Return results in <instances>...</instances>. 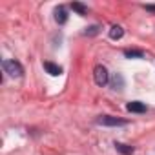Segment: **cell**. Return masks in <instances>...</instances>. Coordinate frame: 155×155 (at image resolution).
<instances>
[{"mask_svg": "<svg viewBox=\"0 0 155 155\" xmlns=\"http://www.w3.org/2000/svg\"><path fill=\"white\" fill-rule=\"evenodd\" d=\"M124 57H126V58H142L144 53H142L140 49H126V51H124Z\"/></svg>", "mask_w": 155, "mask_h": 155, "instance_id": "10", "label": "cell"}, {"mask_svg": "<svg viewBox=\"0 0 155 155\" xmlns=\"http://www.w3.org/2000/svg\"><path fill=\"white\" fill-rule=\"evenodd\" d=\"M115 150L120 151V153H124V155H131L135 151L133 146H128V144H122V142H115Z\"/></svg>", "mask_w": 155, "mask_h": 155, "instance_id": "9", "label": "cell"}, {"mask_svg": "<svg viewBox=\"0 0 155 155\" xmlns=\"http://www.w3.org/2000/svg\"><path fill=\"white\" fill-rule=\"evenodd\" d=\"M122 37H124V29H122L120 26L115 24V26L110 28V38H113V40H120Z\"/></svg>", "mask_w": 155, "mask_h": 155, "instance_id": "8", "label": "cell"}, {"mask_svg": "<svg viewBox=\"0 0 155 155\" xmlns=\"http://www.w3.org/2000/svg\"><path fill=\"white\" fill-rule=\"evenodd\" d=\"M126 110H128V111H131V113H144L148 108H146V104H144V102L133 101V102H128V104H126Z\"/></svg>", "mask_w": 155, "mask_h": 155, "instance_id": "4", "label": "cell"}, {"mask_svg": "<svg viewBox=\"0 0 155 155\" xmlns=\"http://www.w3.org/2000/svg\"><path fill=\"white\" fill-rule=\"evenodd\" d=\"M44 69H46L49 75H53V77L62 75V68H60L58 64H55V62H49V60H46V62H44Z\"/></svg>", "mask_w": 155, "mask_h": 155, "instance_id": "6", "label": "cell"}, {"mask_svg": "<svg viewBox=\"0 0 155 155\" xmlns=\"http://www.w3.org/2000/svg\"><path fill=\"white\" fill-rule=\"evenodd\" d=\"M99 29H101L99 26H91V28H88V29H86V35H90V37H91V35H97V33H99Z\"/></svg>", "mask_w": 155, "mask_h": 155, "instance_id": "12", "label": "cell"}, {"mask_svg": "<svg viewBox=\"0 0 155 155\" xmlns=\"http://www.w3.org/2000/svg\"><path fill=\"white\" fill-rule=\"evenodd\" d=\"M110 84H111L113 90H122V88H124V79H122V75H120V73H113L111 79H110Z\"/></svg>", "mask_w": 155, "mask_h": 155, "instance_id": "7", "label": "cell"}, {"mask_svg": "<svg viewBox=\"0 0 155 155\" xmlns=\"http://www.w3.org/2000/svg\"><path fill=\"white\" fill-rule=\"evenodd\" d=\"M97 122H99L101 126H126V124H128L126 120L117 119V117H111V115H102Z\"/></svg>", "mask_w": 155, "mask_h": 155, "instance_id": "3", "label": "cell"}, {"mask_svg": "<svg viewBox=\"0 0 155 155\" xmlns=\"http://www.w3.org/2000/svg\"><path fill=\"white\" fill-rule=\"evenodd\" d=\"M2 68H4V73H8L9 77H22L24 75V68L17 60H4Z\"/></svg>", "mask_w": 155, "mask_h": 155, "instance_id": "1", "label": "cell"}, {"mask_svg": "<svg viewBox=\"0 0 155 155\" xmlns=\"http://www.w3.org/2000/svg\"><path fill=\"white\" fill-rule=\"evenodd\" d=\"M93 79H95V84L97 86H106L110 82V73H108V69L102 64L95 66V69H93Z\"/></svg>", "mask_w": 155, "mask_h": 155, "instance_id": "2", "label": "cell"}, {"mask_svg": "<svg viewBox=\"0 0 155 155\" xmlns=\"http://www.w3.org/2000/svg\"><path fill=\"white\" fill-rule=\"evenodd\" d=\"M144 9H146V11H150V13H155V6H153V4H148V6H144Z\"/></svg>", "mask_w": 155, "mask_h": 155, "instance_id": "13", "label": "cell"}, {"mask_svg": "<svg viewBox=\"0 0 155 155\" xmlns=\"http://www.w3.org/2000/svg\"><path fill=\"white\" fill-rule=\"evenodd\" d=\"M55 20H57V24H60V26L68 22V11H66L64 6L55 8Z\"/></svg>", "mask_w": 155, "mask_h": 155, "instance_id": "5", "label": "cell"}, {"mask_svg": "<svg viewBox=\"0 0 155 155\" xmlns=\"http://www.w3.org/2000/svg\"><path fill=\"white\" fill-rule=\"evenodd\" d=\"M71 9L77 11L79 15H86V13H88V8H86L84 4H81V2H73V4H71Z\"/></svg>", "mask_w": 155, "mask_h": 155, "instance_id": "11", "label": "cell"}]
</instances>
